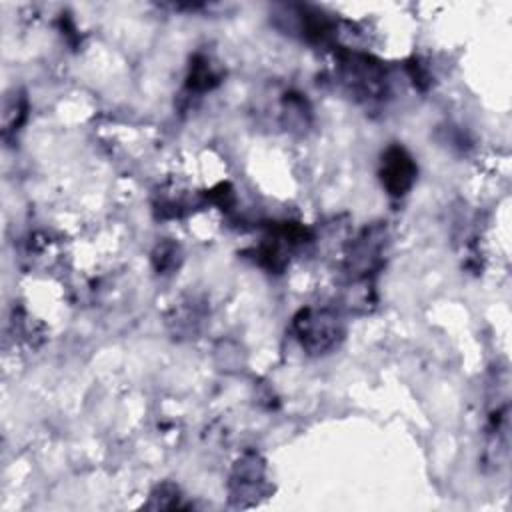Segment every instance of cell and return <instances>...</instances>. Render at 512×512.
<instances>
[{
  "label": "cell",
  "instance_id": "8fae6325",
  "mask_svg": "<svg viewBox=\"0 0 512 512\" xmlns=\"http://www.w3.org/2000/svg\"><path fill=\"white\" fill-rule=\"evenodd\" d=\"M408 74H410V78L414 80V84H418L420 88H424L426 84H430V74H428V70L424 68V64H420V60H412L408 66Z\"/></svg>",
  "mask_w": 512,
  "mask_h": 512
},
{
  "label": "cell",
  "instance_id": "6da1fadb",
  "mask_svg": "<svg viewBox=\"0 0 512 512\" xmlns=\"http://www.w3.org/2000/svg\"><path fill=\"white\" fill-rule=\"evenodd\" d=\"M338 80L342 88L358 102H376L384 98L388 80L380 60L354 48L338 46Z\"/></svg>",
  "mask_w": 512,
  "mask_h": 512
},
{
  "label": "cell",
  "instance_id": "52a82bcc",
  "mask_svg": "<svg viewBox=\"0 0 512 512\" xmlns=\"http://www.w3.org/2000/svg\"><path fill=\"white\" fill-rule=\"evenodd\" d=\"M380 182L386 188V192L394 198H400L410 192V188L416 182L418 166L412 158V154L400 146L392 144L384 150L380 160Z\"/></svg>",
  "mask_w": 512,
  "mask_h": 512
},
{
  "label": "cell",
  "instance_id": "8992f818",
  "mask_svg": "<svg viewBox=\"0 0 512 512\" xmlns=\"http://www.w3.org/2000/svg\"><path fill=\"white\" fill-rule=\"evenodd\" d=\"M266 486V464L256 452H246L230 474V498L236 500L238 506H250L264 496Z\"/></svg>",
  "mask_w": 512,
  "mask_h": 512
},
{
  "label": "cell",
  "instance_id": "277c9868",
  "mask_svg": "<svg viewBox=\"0 0 512 512\" xmlns=\"http://www.w3.org/2000/svg\"><path fill=\"white\" fill-rule=\"evenodd\" d=\"M508 378L502 370L496 374L492 382V398H490V410L486 416V444H484V462L488 466H498L504 462L508 454Z\"/></svg>",
  "mask_w": 512,
  "mask_h": 512
},
{
  "label": "cell",
  "instance_id": "7a4b0ae2",
  "mask_svg": "<svg viewBox=\"0 0 512 512\" xmlns=\"http://www.w3.org/2000/svg\"><path fill=\"white\" fill-rule=\"evenodd\" d=\"M292 330L302 350L310 356H320L334 350L346 334L340 312L328 306L302 308L292 320Z\"/></svg>",
  "mask_w": 512,
  "mask_h": 512
},
{
  "label": "cell",
  "instance_id": "30bf717a",
  "mask_svg": "<svg viewBox=\"0 0 512 512\" xmlns=\"http://www.w3.org/2000/svg\"><path fill=\"white\" fill-rule=\"evenodd\" d=\"M180 260H182V254H180L178 244H174V242H162L152 252V264L158 274L172 272L174 268H178Z\"/></svg>",
  "mask_w": 512,
  "mask_h": 512
},
{
  "label": "cell",
  "instance_id": "9c48e42d",
  "mask_svg": "<svg viewBox=\"0 0 512 512\" xmlns=\"http://www.w3.org/2000/svg\"><path fill=\"white\" fill-rule=\"evenodd\" d=\"M26 112H28V102L26 96L18 94H8L4 100V112H2V132L4 138H8L10 134H14L22 122L26 120Z\"/></svg>",
  "mask_w": 512,
  "mask_h": 512
},
{
  "label": "cell",
  "instance_id": "ba28073f",
  "mask_svg": "<svg viewBox=\"0 0 512 512\" xmlns=\"http://www.w3.org/2000/svg\"><path fill=\"white\" fill-rule=\"evenodd\" d=\"M220 72L216 70V66L210 62L208 56L204 54H196L190 62V70H188V78H186V90L192 94H204L210 92L212 88H216L220 84Z\"/></svg>",
  "mask_w": 512,
  "mask_h": 512
},
{
  "label": "cell",
  "instance_id": "3957f363",
  "mask_svg": "<svg viewBox=\"0 0 512 512\" xmlns=\"http://www.w3.org/2000/svg\"><path fill=\"white\" fill-rule=\"evenodd\" d=\"M386 246V226L372 224L366 226L348 246L344 272L356 284L368 282L384 264Z\"/></svg>",
  "mask_w": 512,
  "mask_h": 512
},
{
  "label": "cell",
  "instance_id": "5b68a950",
  "mask_svg": "<svg viewBox=\"0 0 512 512\" xmlns=\"http://www.w3.org/2000/svg\"><path fill=\"white\" fill-rule=\"evenodd\" d=\"M308 230L296 222L272 224L270 232L264 236L262 244L256 250V260L270 272H282L288 264L290 252L294 246L306 242Z\"/></svg>",
  "mask_w": 512,
  "mask_h": 512
}]
</instances>
